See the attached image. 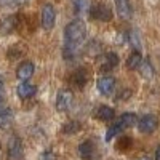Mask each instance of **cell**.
Returning <instances> with one entry per match:
<instances>
[{
    "instance_id": "cell-22",
    "label": "cell",
    "mask_w": 160,
    "mask_h": 160,
    "mask_svg": "<svg viewBox=\"0 0 160 160\" xmlns=\"http://www.w3.org/2000/svg\"><path fill=\"white\" fill-rule=\"evenodd\" d=\"M75 8H77V11L80 13V15H85V13H88L91 10L90 0H75Z\"/></svg>"
},
{
    "instance_id": "cell-30",
    "label": "cell",
    "mask_w": 160,
    "mask_h": 160,
    "mask_svg": "<svg viewBox=\"0 0 160 160\" xmlns=\"http://www.w3.org/2000/svg\"><path fill=\"white\" fill-rule=\"evenodd\" d=\"M15 2H18V3H24V2H28V0H15Z\"/></svg>"
},
{
    "instance_id": "cell-13",
    "label": "cell",
    "mask_w": 160,
    "mask_h": 160,
    "mask_svg": "<svg viewBox=\"0 0 160 160\" xmlns=\"http://www.w3.org/2000/svg\"><path fill=\"white\" fill-rule=\"evenodd\" d=\"M35 91H37V88H35L34 85H31V83H19L18 88H16V93H18V96H19L21 99H29V98H32V96L35 95Z\"/></svg>"
},
{
    "instance_id": "cell-9",
    "label": "cell",
    "mask_w": 160,
    "mask_h": 160,
    "mask_svg": "<svg viewBox=\"0 0 160 160\" xmlns=\"http://www.w3.org/2000/svg\"><path fill=\"white\" fill-rule=\"evenodd\" d=\"M118 64V56L117 53H106V55L101 58V71L102 72H108L112 68Z\"/></svg>"
},
{
    "instance_id": "cell-12",
    "label": "cell",
    "mask_w": 160,
    "mask_h": 160,
    "mask_svg": "<svg viewBox=\"0 0 160 160\" xmlns=\"http://www.w3.org/2000/svg\"><path fill=\"white\" fill-rule=\"evenodd\" d=\"M78 154L83 160H93V157H95V146H93V142L83 141L78 146Z\"/></svg>"
},
{
    "instance_id": "cell-31",
    "label": "cell",
    "mask_w": 160,
    "mask_h": 160,
    "mask_svg": "<svg viewBox=\"0 0 160 160\" xmlns=\"http://www.w3.org/2000/svg\"><path fill=\"white\" fill-rule=\"evenodd\" d=\"M0 90H2V78H0Z\"/></svg>"
},
{
    "instance_id": "cell-28",
    "label": "cell",
    "mask_w": 160,
    "mask_h": 160,
    "mask_svg": "<svg viewBox=\"0 0 160 160\" xmlns=\"http://www.w3.org/2000/svg\"><path fill=\"white\" fill-rule=\"evenodd\" d=\"M130 95H131V91H123V93H120V99H128Z\"/></svg>"
},
{
    "instance_id": "cell-26",
    "label": "cell",
    "mask_w": 160,
    "mask_h": 160,
    "mask_svg": "<svg viewBox=\"0 0 160 160\" xmlns=\"http://www.w3.org/2000/svg\"><path fill=\"white\" fill-rule=\"evenodd\" d=\"M117 148H118V151H127V149H130L131 148V139L128 138V136H122L118 139V142H117Z\"/></svg>"
},
{
    "instance_id": "cell-20",
    "label": "cell",
    "mask_w": 160,
    "mask_h": 160,
    "mask_svg": "<svg viewBox=\"0 0 160 160\" xmlns=\"http://www.w3.org/2000/svg\"><path fill=\"white\" fill-rule=\"evenodd\" d=\"M101 53V43H98L96 40H93L90 45H87V55L91 58H98Z\"/></svg>"
},
{
    "instance_id": "cell-23",
    "label": "cell",
    "mask_w": 160,
    "mask_h": 160,
    "mask_svg": "<svg viewBox=\"0 0 160 160\" xmlns=\"http://www.w3.org/2000/svg\"><path fill=\"white\" fill-rule=\"evenodd\" d=\"M78 130H80V123L78 122H74V120H72V122H68V123L62 127V131L66 133V135H74V133L78 131Z\"/></svg>"
},
{
    "instance_id": "cell-24",
    "label": "cell",
    "mask_w": 160,
    "mask_h": 160,
    "mask_svg": "<svg viewBox=\"0 0 160 160\" xmlns=\"http://www.w3.org/2000/svg\"><path fill=\"white\" fill-rule=\"evenodd\" d=\"M128 40H130V43L136 48V51H139V48H141V40H139V35H138L136 31H130Z\"/></svg>"
},
{
    "instance_id": "cell-8",
    "label": "cell",
    "mask_w": 160,
    "mask_h": 160,
    "mask_svg": "<svg viewBox=\"0 0 160 160\" xmlns=\"http://www.w3.org/2000/svg\"><path fill=\"white\" fill-rule=\"evenodd\" d=\"M22 155V142L19 138H13L8 144V160H19Z\"/></svg>"
},
{
    "instance_id": "cell-27",
    "label": "cell",
    "mask_w": 160,
    "mask_h": 160,
    "mask_svg": "<svg viewBox=\"0 0 160 160\" xmlns=\"http://www.w3.org/2000/svg\"><path fill=\"white\" fill-rule=\"evenodd\" d=\"M40 160H56V154L53 151H45L42 155H40Z\"/></svg>"
},
{
    "instance_id": "cell-16",
    "label": "cell",
    "mask_w": 160,
    "mask_h": 160,
    "mask_svg": "<svg viewBox=\"0 0 160 160\" xmlns=\"http://www.w3.org/2000/svg\"><path fill=\"white\" fill-rule=\"evenodd\" d=\"M24 53H26V47H24L22 43H16V45H13V47L8 50L7 56H8V59L15 61V59H19V58H22V55H24Z\"/></svg>"
},
{
    "instance_id": "cell-14",
    "label": "cell",
    "mask_w": 160,
    "mask_h": 160,
    "mask_svg": "<svg viewBox=\"0 0 160 160\" xmlns=\"http://www.w3.org/2000/svg\"><path fill=\"white\" fill-rule=\"evenodd\" d=\"M117 123L122 127V130L123 128H130V127L138 123V117H136V114H133V112H125V114L120 115V118L117 120Z\"/></svg>"
},
{
    "instance_id": "cell-2",
    "label": "cell",
    "mask_w": 160,
    "mask_h": 160,
    "mask_svg": "<svg viewBox=\"0 0 160 160\" xmlns=\"http://www.w3.org/2000/svg\"><path fill=\"white\" fill-rule=\"evenodd\" d=\"M55 19H56V13L53 5H43L42 8V15H40V21H42V28L45 31H50L55 28Z\"/></svg>"
},
{
    "instance_id": "cell-19",
    "label": "cell",
    "mask_w": 160,
    "mask_h": 160,
    "mask_svg": "<svg viewBox=\"0 0 160 160\" xmlns=\"http://www.w3.org/2000/svg\"><path fill=\"white\" fill-rule=\"evenodd\" d=\"M139 72H141V75L144 77V78H152L154 77V68L151 66V62L149 61H142L141 62V66H139Z\"/></svg>"
},
{
    "instance_id": "cell-7",
    "label": "cell",
    "mask_w": 160,
    "mask_h": 160,
    "mask_svg": "<svg viewBox=\"0 0 160 160\" xmlns=\"http://www.w3.org/2000/svg\"><path fill=\"white\" fill-rule=\"evenodd\" d=\"M34 71H35L34 64L31 61H24V62L19 64V68L16 71V77L21 80V82H26V80H29L34 75Z\"/></svg>"
},
{
    "instance_id": "cell-17",
    "label": "cell",
    "mask_w": 160,
    "mask_h": 160,
    "mask_svg": "<svg viewBox=\"0 0 160 160\" xmlns=\"http://www.w3.org/2000/svg\"><path fill=\"white\" fill-rule=\"evenodd\" d=\"M96 117L99 120H104V122H108V120H112L114 118V109L109 108V106H99L96 109Z\"/></svg>"
},
{
    "instance_id": "cell-1",
    "label": "cell",
    "mask_w": 160,
    "mask_h": 160,
    "mask_svg": "<svg viewBox=\"0 0 160 160\" xmlns=\"http://www.w3.org/2000/svg\"><path fill=\"white\" fill-rule=\"evenodd\" d=\"M87 28L82 21H72L64 29V40L66 45H83Z\"/></svg>"
},
{
    "instance_id": "cell-11",
    "label": "cell",
    "mask_w": 160,
    "mask_h": 160,
    "mask_svg": "<svg viewBox=\"0 0 160 160\" xmlns=\"http://www.w3.org/2000/svg\"><path fill=\"white\" fill-rule=\"evenodd\" d=\"M71 80H72V83H74L77 88H83V87L87 85V82H88V72H87V69H83V68L77 69V71L72 74Z\"/></svg>"
},
{
    "instance_id": "cell-15",
    "label": "cell",
    "mask_w": 160,
    "mask_h": 160,
    "mask_svg": "<svg viewBox=\"0 0 160 160\" xmlns=\"http://www.w3.org/2000/svg\"><path fill=\"white\" fill-rule=\"evenodd\" d=\"M141 62H142L141 53L135 50V51H133L131 55L128 56V59H127V68H128L130 71H135V69H138L139 66H141Z\"/></svg>"
},
{
    "instance_id": "cell-29",
    "label": "cell",
    "mask_w": 160,
    "mask_h": 160,
    "mask_svg": "<svg viewBox=\"0 0 160 160\" xmlns=\"http://www.w3.org/2000/svg\"><path fill=\"white\" fill-rule=\"evenodd\" d=\"M155 160H160V146H158L157 151H155Z\"/></svg>"
},
{
    "instance_id": "cell-3",
    "label": "cell",
    "mask_w": 160,
    "mask_h": 160,
    "mask_svg": "<svg viewBox=\"0 0 160 160\" xmlns=\"http://www.w3.org/2000/svg\"><path fill=\"white\" fill-rule=\"evenodd\" d=\"M158 127V118L152 114H148L144 115L138 120V128L141 133H146V135H149V133L155 131V128Z\"/></svg>"
},
{
    "instance_id": "cell-5",
    "label": "cell",
    "mask_w": 160,
    "mask_h": 160,
    "mask_svg": "<svg viewBox=\"0 0 160 160\" xmlns=\"http://www.w3.org/2000/svg\"><path fill=\"white\" fill-rule=\"evenodd\" d=\"M90 16L93 19L106 22V21L112 19V11L109 10V7H106V5H95V7H91V10H90Z\"/></svg>"
},
{
    "instance_id": "cell-4",
    "label": "cell",
    "mask_w": 160,
    "mask_h": 160,
    "mask_svg": "<svg viewBox=\"0 0 160 160\" xmlns=\"http://www.w3.org/2000/svg\"><path fill=\"white\" fill-rule=\"evenodd\" d=\"M72 104V91L71 90H59L56 96V109L59 112H66Z\"/></svg>"
},
{
    "instance_id": "cell-21",
    "label": "cell",
    "mask_w": 160,
    "mask_h": 160,
    "mask_svg": "<svg viewBox=\"0 0 160 160\" xmlns=\"http://www.w3.org/2000/svg\"><path fill=\"white\" fill-rule=\"evenodd\" d=\"M13 115L10 111H0V128H7L11 125Z\"/></svg>"
},
{
    "instance_id": "cell-10",
    "label": "cell",
    "mask_w": 160,
    "mask_h": 160,
    "mask_svg": "<svg viewBox=\"0 0 160 160\" xmlns=\"http://www.w3.org/2000/svg\"><path fill=\"white\" fill-rule=\"evenodd\" d=\"M115 2V8L117 13L122 19H130L131 18V5H130V0H114Z\"/></svg>"
},
{
    "instance_id": "cell-6",
    "label": "cell",
    "mask_w": 160,
    "mask_h": 160,
    "mask_svg": "<svg viewBox=\"0 0 160 160\" xmlns=\"http://www.w3.org/2000/svg\"><path fill=\"white\" fill-rule=\"evenodd\" d=\"M96 87H98V91L104 96H109L114 93V88H115V78L114 77H101L98 82H96Z\"/></svg>"
},
{
    "instance_id": "cell-18",
    "label": "cell",
    "mask_w": 160,
    "mask_h": 160,
    "mask_svg": "<svg viewBox=\"0 0 160 160\" xmlns=\"http://www.w3.org/2000/svg\"><path fill=\"white\" fill-rule=\"evenodd\" d=\"M18 26V18L16 16H10V18H5L2 21V26H0V31L3 34H10L15 31V28Z\"/></svg>"
},
{
    "instance_id": "cell-25",
    "label": "cell",
    "mask_w": 160,
    "mask_h": 160,
    "mask_svg": "<svg viewBox=\"0 0 160 160\" xmlns=\"http://www.w3.org/2000/svg\"><path fill=\"white\" fill-rule=\"evenodd\" d=\"M120 131H122V127H120V125L115 122V123H114V125H112V127L108 130V135H106V139H108V141H111L114 136H117V135H118Z\"/></svg>"
}]
</instances>
